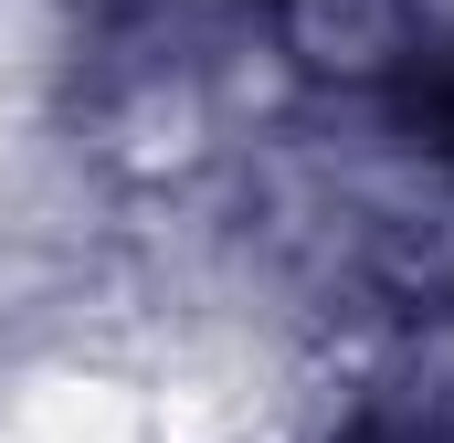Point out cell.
I'll list each match as a JSON object with an SVG mask.
<instances>
[{
	"label": "cell",
	"mask_w": 454,
	"mask_h": 443,
	"mask_svg": "<svg viewBox=\"0 0 454 443\" xmlns=\"http://www.w3.org/2000/svg\"><path fill=\"white\" fill-rule=\"evenodd\" d=\"M412 127H423L434 159H454V43H434L423 74H412Z\"/></svg>",
	"instance_id": "obj_1"
}]
</instances>
